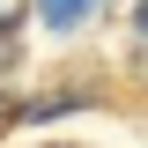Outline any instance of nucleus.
<instances>
[{"label": "nucleus", "instance_id": "1", "mask_svg": "<svg viewBox=\"0 0 148 148\" xmlns=\"http://www.w3.org/2000/svg\"><path fill=\"white\" fill-rule=\"evenodd\" d=\"M89 15H96V0H37V22H45V30H59V37L82 30Z\"/></svg>", "mask_w": 148, "mask_h": 148}, {"label": "nucleus", "instance_id": "2", "mask_svg": "<svg viewBox=\"0 0 148 148\" xmlns=\"http://www.w3.org/2000/svg\"><path fill=\"white\" fill-rule=\"evenodd\" d=\"M141 22H148V15H141Z\"/></svg>", "mask_w": 148, "mask_h": 148}]
</instances>
